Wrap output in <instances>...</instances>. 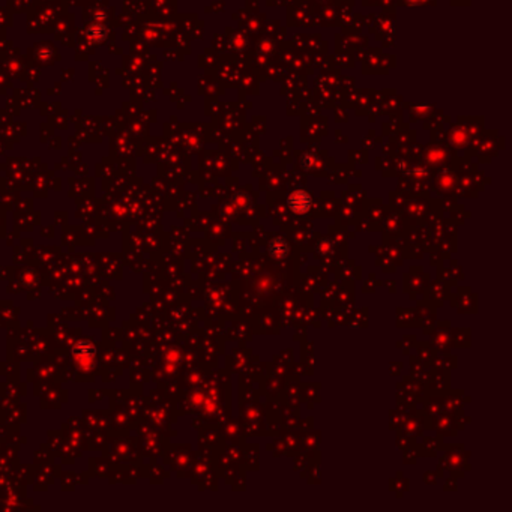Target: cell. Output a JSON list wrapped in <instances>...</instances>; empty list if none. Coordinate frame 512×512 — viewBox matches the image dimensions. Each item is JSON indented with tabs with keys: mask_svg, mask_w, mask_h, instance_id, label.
<instances>
[{
	"mask_svg": "<svg viewBox=\"0 0 512 512\" xmlns=\"http://www.w3.org/2000/svg\"><path fill=\"white\" fill-rule=\"evenodd\" d=\"M288 204H290V207H291L294 212L304 213V212L310 207L311 199H310V196H308L307 193H304V191H294V193L288 197Z\"/></svg>",
	"mask_w": 512,
	"mask_h": 512,
	"instance_id": "obj_1",
	"label": "cell"
}]
</instances>
